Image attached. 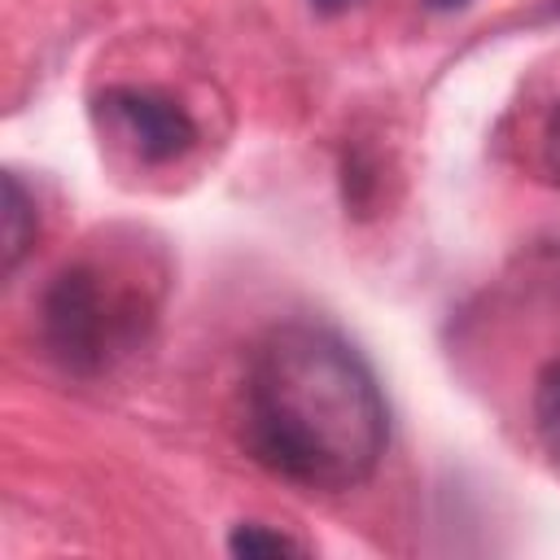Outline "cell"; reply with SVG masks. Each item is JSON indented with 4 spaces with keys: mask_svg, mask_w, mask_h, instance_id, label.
I'll list each match as a JSON object with an SVG mask.
<instances>
[{
    "mask_svg": "<svg viewBox=\"0 0 560 560\" xmlns=\"http://www.w3.org/2000/svg\"><path fill=\"white\" fill-rule=\"evenodd\" d=\"M245 446L311 494L363 486L389 446V407L368 359L324 324L271 328L245 368Z\"/></svg>",
    "mask_w": 560,
    "mask_h": 560,
    "instance_id": "6da1fadb",
    "label": "cell"
},
{
    "mask_svg": "<svg viewBox=\"0 0 560 560\" xmlns=\"http://www.w3.org/2000/svg\"><path fill=\"white\" fill-rule=\"evenodd\" d=\"M122 324L127 315H118L101 271L83 262L57 271L39 298V341L48 359L70 376H96L109 363Z\"/></svg>",
    "mask_w": 560,
    "mask_h": 560,
    "instance_id": "7a4b0ae2",
    "label": "cell"
},
{
    "mask_svg": "<svg viewBox=\"0 0 560 560\" xmlns=\"http://www.w3.org/2000/svg\"><path fill=\"white\" fill-rule=\"evenodd\" d=\"M101 114L122 131V140L131 144V153L149 166H162V162H175L184 158L192 144H197V122L192 114L158 92V88H136V83H118V88H105L101 92Z\"/></svg>",
    "mask_w": 560,
    "mask_h": 560,
    "instance_id": "3957f363",
    "label": "cell"
},
{
    "mask_svg": "<svg viewBox=\"0 0 560 560\" xmlns=\"http://www.w3.org/2000/svg\"><path fill=\"white\" fill-rule=\"evenodd\" d=\"M35 232H39L35 197L26 192L18 171H4V179H0V262H4V276H13L18 262L31 254Z\"/></svg>",
    "mask_w": 560,
    "mask_h": 560,
    "instance_id": "277c9868",
    "label": "cell"
},
{
    "mask_svg": "<svg viewBox=\"0 0 560 560\" xmlns=\"http://www.w3.org/2000/svg\"><path fill=\"white\" fill-rule=\"evenodd\" d=\"M534 433L547 459L560 468V359L547 363L534 381Z\"/></svg>",
    "mask_w": 560,
    "mask_h": 560,
    "instance_id": "5b68a950",
    "label": "cell"
},
{
    "mask_svg": "<svg viewBox=\"0 0 560 560\" xmlns=\"http://www.w3.org/2000/svg\"><path fill=\"white\" fill-rule=\"evenodd\" d=\"M228 556H241V560H262V556H306V547L284 534V529H271V525H258V521H241L228 529Z\"/></svg>",
    "mask_w": 560,
    "mask_h": 560,
    "instance_id": "8992f818",
    "label": "cell"
},
{
    "mask_svg": "<svg viewBox=\"0 0 560 560\" xmlns=\"http://www.w3.org/2000/svg\"><path fill=\"white\" fill-rule=\"evenodd\" d=\"M542 171H547V179L560 188V105L547 114V122H542Z\"/></svg>",
    "mask_w": 560,
    "mask_h": 560,
    "instance_id": "52a82bcc",
    "label": "cell"
},
{
    "mask_svg": "<svg viewBox=\"0 0 560 560\" xmlns=\"http://www.w3.org/2000/svg\"><path fill=\"white\" fill-rule=\"evenodd\" d=\"M354 0H311V9L315 13H324V18H332V13H346Z\"/></svg>",
    "mask_w": 560,
    "mask_h": 560,
    "instance_id": "ba28073f",
    "label": "cell"
},
{
    "mask_svg": "<svg viewBox=\"0 0 560 560\" xmlns=\"http://www.w3.org/2000/svg\"><path fill=\"white\" fill-rule=\"evenodd\" d=\"M424 4H429L433 13H455V9H464L468 0H424Z\"/></svg>",
    "mask_w": 560,
    "mask_h": 560,
    "instance_id": "9c48e42d",
    "label": "cell"
},
{
    "mask_svg": "<svg viewBox=\"0 0 560 560\" xmlns=\"http://www.w3.org/2000/svg\"><path fill=\"white\" fill-rule=\"evenodd\" d=\"M556 9H560V0H556Z\"/></svg>",
    "mask_w": 560,
    "mask_h": 560,
    "instance_id": "30bf717a",
    "label": "cell"
}]
</instances>
